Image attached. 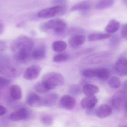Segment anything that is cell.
<instances>
[{
    "mask_svg": "<svg viewBox=\"0 0 127 127\" xmlns=\"http://www.w3.org/2000/svg\"><path fill=\"white\" fill-rule=\"evenodd\" d=\"M34 46L33 41L29 37L21 36L14 41L12 45L13 52L15 54L21 51L31 52Z\"/></svg>",
    "mask_w": 127,
    "mask_h": 127,
    "instance_id": "cell-1",
    "label": "cell"
},
{
    "mask_svg": "<svg viewBox=\"0 0 127 127\" xmlns=\"http://www.w3.org/2000/svg\"><path fill=\"white\" fill-rule=\"evenodd\" d=\"M42 81L48 91L64 84L65 79L62 74L56 72L47 73L43 77Z\"/></svg>",
    "mask_w": 127,
    "mask_h": 127,
    "instance_id": "cell-2",
    "label": "cell"
},
{
    "mask_svg": "<svg viewBox=\"0 0 127 127\" xmlns=\"http://www.w3.org/2000/svg\"><path fill=\"white\" fill-rule=\"evenodd\" d=\"M67 24L64 20L59 18L54 19L43 24L42 27L44 30H52L55 33L61 35L64 33Z\"/></svg>",
    "mask_w": 127,
    "mask_h": 127,
    "instance_id": "cell-3",
    "label": "cell"
},
{
    "mask_svg": "<svg viewBox=\"0 0 127 127\" xmlns=\"http://www.w3.org/2000/svg\"><path fill=\"white\" fill-rule=\"evenodd\" d=\"M65 5H57L52 7L43 9L39 11L38 16L39 18H48L57 15H64L66 12Z\"/></svg>",
    "mask_w": 127,
    "mask_h": 127,
    "instance_id": "cell-4",
    "label": "cell"
},
{
    "mask_svg": "<svg viewBox=\"0 0 127 127\" xmlns=\"http://www.w3.org/2000/svg\"><path fill=\"white\" fill-rule=\"evenodd\" d=\"M127 99V92L123 90L119 91L114 94L111 100V104L115 109L119 110L124 106Z\"/></svg>",
    "mask_w": 127,
    "mask_h": 127,
    "instance_id": "cell-5",
    "label": "cell"
},
{
    "mask_svg": "<svg viewBox=\"0 0 127 127\" xmlns=\"http://www.w3.org/2000/svg\"><path fill=\"white\" fill-rule=\"evenodd\" d=\"M115 69L120 76H127V52L123 53L119 57L116 63Z\"/></svg>",
    "mask_w": 127,
    "mask_h": 127,
    "instance_id": "cell-6",
    "label": "cell"
},
{
    "mask_svg": "<svg viewBox=\"0 0 127 127\" xmlns=\"http://www.w3.org/2000/svg\"><path fill=\"white\" fill-rule=\"evenodd\" d=\"M32 112L27 108L22 107L10 114V118L13 121L27 120L31 118Z\"/></svg>",
    "mask_w": 127,
    "mask_h": 127,
    "instance_id": "cell-7",
    "label": "cell"
},
{
    "mask_svg": "<svg viewBox=\"0 0 127 127\" xmlns=\"http://www.w3.org/2000/svg\"><path fill=\"white\" fill-rule=\"evenodd\" d=\"M26 103L31 107H39L44 106L43 98L33 92L29 94L26 99Z\"/></svg>",
    "mask_w": 127,
    "mask_h": 127,
    "instance_id": "cell-8",
    "label": "cell"
},
{
    "mask_svg": "<svg viewBox=\"0 0 127 127\" xmlns=\"http://www.w3.org/2000/svg\"><path fill=\"white\" fill-rule=\"evenodd\" d=\"M41 70V67L39 66H31L27 68L25 71L24 74V78L28 80H35L39 77Z\"/></svg>",
    "mask_w": 127,
    "mask_h": 127,
    "instance_id": "cell-9",
    "label": "cell"
},
{
    "mask_svg": "<svg viewBox=\"0 0 127 127\" xmlns=\"http://www.w3.org/2000/svg\"><path fill=\"white\" fill-rule=\"evenodd\" d=\"M0 72L5 76L9 77H16L20 75L21 70L17 67L10 65H4L0 68Z\"/></svg>",
    "mask_w": 127,
    "mask_h": 127,
    "instance_id": "cell-10",
    "label": "cell"
},
{
    "mask_svg": "<svg viewBox=\"0 0 127 127\" xmlns=\"http://www.w3.org/2000/svg\"><path fill=\"white\" fill-rule=\"evenodd\" d=\"M59 106L63 109L71 110L74 109L76 104V101L70 95H65L62 97L59 101Z\"/></svg>",
    "mask_w": 127,
    "mask_h": 127,
    "instance_id": "cell-11",
    "label": "cell"
},
{
    "mask_svg": "<svg viewBox=\"0 0 127 127\" xmlns=\"http://www.w3.org/2000/svg\"><path fill=\"white\" fill-rule=\"evenodd\" d=\"M97 102V98L95 95H86L81 100V106L84 109H92L95 107Z\"/></svg>",
    "mask_w": 127,
    "mask_h": 127,
    "instance_id": "cell-12",
    "label": "cell"
},
{
    "mask_svg": "<svg viewBox=\"0 0 127 127\" xmlns=\"http://www.w3.org/2000/svg\"><path fill=\"white\" fill-rule=\"evenodd\" d=\"M112 111V109L110 106L108 104H103L96 110L95 114L100 118H105L111 115Z\"/></svg>",
    "mask_w": 127,
    "mask_h": 127,
    "instance_id": "cell-13",
    "label": "cell"
},
{
    "mask_svg": "<svg viewBox=\"0 0 127 127\" xmlns=\"http://www.w3.org/2000/svg\"><path fill=\"white\" fill-rule=\"evenodd\" d=\"M86 41V37L81 34L75 35L71 37L69 41L70 46L74 48H77L83 44Z\"/></svg>",
    "mask_w": 127,
    "mask_h": 127,
    "instance_id": "cell-14",
    "label": "cell"
},
{
    "mask_svg": "<svg viewBox=\"0 0 127 127\" xmlns=\"http://www.w3.org/2000/svg\"><path fill=\"white\" fill-rule=\"evenodd\" d=\"M46 48L44 45L38 46L33 50L32 53V58L35 60H41L46 56Z\"/></svg>",
    "mask_w": 127,
    "mask_h": 127,
    "instance_id": "cell-15",
    "label": "cell"
},
{
    "mask_svg": "<svg viewBox=\"0 0 127 127\" xmlns=\"http://www.w3.org/2000/svg\"><path fill=\"white\" fill-rule=\"evenodd\" d=\"M99 91V88L97 86L91 84H87L82 88V92L86 95H94Z\"/></svg>",
    "mask_w": 127,
    "mask_h": 127,
    "instance_id": "cell-16",
    "label": "cell"
},
{
    "mask_svg": "<svg viewBox=\"0 0 127 127\" xmlns=\"http://www.w3.org/2000/svg\"><path fill=\"white\" fill-rule=\"evenodd\" d=\"M111 56V54L108 51L97 53L92 56V62L98 63L102 62Z\"/></svg>",
    "mask_w": 127,
    "mask_h": 127,
    "instance_id": "cell-17",
    "label": "cell"
},
{
    "mask_svg": "<svg viewBox=\"0 0 127 127\" xmlns=\"http://www.w3.org/2000/svg\"><path fill=\"white\" fill-rule=\"evenodd\" d=\"M58 98V95L56 93L48 94L43 98L44 106L48 107L53 106L56 103Z\"/></svg>",
    "mask_w": 127,
    "mask_h": 127,
    "instance_id": "cell-18",
    "label": "cell"
},
{
    "mask_svg": "<svg viewBox=\"0 0 127 127\" xmlns=\"http://www.w3.org/2000/svg\"><path fill=\"white\" fill-rule=\"evenodd\" d=\"M120 27L119 22L115 19H112L109 22L105 28L106 32L112 34L117 32Z\"/></svg>",
    "mask_w": 127,
    "mask_h": 127,
    "instance_id": "cell-19",
    "label": "cell"
},
{
    "mask_svg": "<svg viewBox=\"0 0 127 127\" xmlns=\"http://www.w3.org/2000/svg\"><path fill=\"white\" fill-rule=\"evenodd\" d=\"M10 95L13 100L16 101L20 100L22 95L21 87L17 85L12 86L10 88Z\"/></svg>",
    "mask_w": 127,
    "mask_h": 127,
    "instance_id": "cell-20",
    "label": "cell"
},
{
    "mask_svg": "<svg viewBox=\"0 0 127 127\" xmlns=\"http://www.w3.org/2000/svg\"><path fill=\"white\" fill-rule=\"evenodd\" d=\"M111 34L104 33H93L89 35L88 39L90 41H95L110 38Z\"/></svg>",
    "mask_w": 127,
    "mask_h": 127,
    "instance_id": "cell-21",
    "label": "cell"
},
{
    "mask_svg": "<svg viewBox=\"0 0 127 127\" xmlns=\"http://www.w3.org/2000/svg\"><path fill=\"white\" fill-rule=\"evenodd\" d=\"M90 7V5L88 2L83 1L73 6L71 8V10L72 11L79 10L84 13L88 11Z\"/></svg>",
    "mask_w": 127,
    "mask_h": 127,
    "instance_id": "cell-22",
    "label": "cell"
},
{
    "mask_svg": "<svg viewBox=\"0 0 127 127\" xmlns=\"http://www.w3.org/2000/svg\"><path fill=\"white\" fill-rule=\"evenodd\" d=\"M110 76V72L107 69L100 68L96 69V77L103 80L109 79Z\"/></svg>",
    "mask_w": 127,
    "mask_h": 127,
    "instance_id": "cell-23",
    "label": "cell"
},
{
    "mask_svg": "<svg viewBox=\"0 0 127 127\" xmlns=\"http://www.w3.org/2000/svg\"><path fill=\"white\" fill-rule=\"evenodd\" d=\"M67 47V44L65 42L62 40L55 41L52 45L53 50L57 53L62 52L66 49Z\"/></svg>",
    "mask_w": 127,
    "mask_h": 127,
    "instance_id": "cell-24",
    "label": "cell"
},
{
    "mask_svg": "<svg viewBox=\"0 0 127 127\" xmlns=\"http://www.w3.org/2000/svg\"><path fill=\"white\" fill-rule=\"evenodd\" d=\"M34 89L39 94H43L48 92V90L42 80L37 82L34 86Z\"/></svg>",
    "mask_w": 127,
    "mask_h": 127,
    "instance_id": "cell-25",
    "label": "cell"
},
{
    "mask_svg": "<svg viewBox=\"0 0 127 127\" xmlns=\"http://www.w3.org/2000/svg\"><path fill=\"white\" fill-rule=\"evenodd\" d=\"M115 2V0H100L96 6L98 9H104L111 7Z\"/></svg>",
    "mask_w": 127,
    "mask_h": 127,
    "instance_id": "cell-26",
    "label": "cell"
},
{
    "mask_svg": "<svg viewBox=\"0 0 127 127\" xmlns=\"http://www.w3.org/2000/svg\"><path fill=\"white\" fill-rule=\"evenodd\" d=\"M68 92L70 94L77 95L81 94L82 92V88L78 84H71L69 86Z\"/></svg>",
    "mask_w": 127,
    "mask_h": 127,
    "instance_id": "cell-27",
    "label": "cell"
},
{
    "mask_svg": "<svg viewBox=\"0 0 127 127\" xmlns=\"http://www.w3.org/2000/svg\"><path fill=\"white\" fill-rule=\"evenodd\" d=\"M108 84L109 86L112 88L117 89L121 86V81L118 77L112 76L109 80Z\"/></svg>",
    "mask_w": 127,
    "mask_h": 127,
    "instance_id": "cell-28",
    "label": "cell"
},
{
    "mask_svg": "<svg viewBox=\"0 0 127 127\" xmlns=\"http://www.w3.org/2000/svg\"><path fill=\"white\" fill-rule=\"evenodd\" d=\"M69 58V55L65 52L60 53L55 55L53 60L55 62L59 63L68 60Z\"/></svg>",
    "mask_w": 127,
    "mask_h": 127,
    "instance_id": "cell-29",
    "label": "cell"
},
{
    "mask_svg": "<svg viewBox=\"0 0 127 127\" xmlns=\"http://www.w3.org/2000/svg\"><path fill=\"white\" fill-rule=\"evenodd\" d=\"M120 39L118 36L114 35L110 37V47L113 49H115L120 44Z\"/></svg>",
    "mask_w": 127,
    "mask_h": 127,
    "instance_id": "cell-30",
    "label": "cell"
},
{
    "mask_svg": "<svg viewBox=\"0 0 127 127\" xmlns=\"http://www.w3.org/2000/svg\"><path fill=\"white\" fill-rule=\"evenodd\" d=\"M83 75L87 78L96 77V69H88L82 71Z\"/></svg>",
    "mask_w": 127,
    "mask_h": 127,
    "instance_id": "cell-31",
    "label": "cell"
},
{
    "mask_svg": "<svg viewBox=\"0 0 127 127\" xmlns=\"http://www.w3.org/2000/svg\"><path fill=\"white\" fill-rule=\"evenodd\" d=\"M41 122L44 125L50 126L53 123V119L50 116H44L41 119Z\"/></svg>",
    "mask_w": 127,
    "mask_h": 127,
    "instance_id": "cell-32",
    "label": "cell"
},
{
    "mask_svg": "<svg viewBox=\"0 0 127 127\" xmlns=\"http://www.w3.org/2000/svg\"><path fill=\"white\" fill-rule=\"evenodd\" d=\"M10 80L6 78L0 77V88L6 86L10 83Z\"/></svg>",
    "mask_w": 127,
    "mask_h": 127,
    "instance_id": "cell-33",
    "label": "cell"
},
{
    "mask_svg": "<svg viewBox=\"0 0 127 127\" xmlns=\"http://www.w3.org/2000/svg\"><path fill=\"white\" fill-rule=\"evenodd\" d=\"M121 34L123 38H127V23L123 25L122 27Z\"/></svg>",
    "mask_w": 127,
    "mask_h": 127,
    "instance_id": "cell-34",
    "label": "cell"
},
{
    "mask_svg": "<svg viewBox=\"0 0 127 127\" xmlns=\"http://www.w3.org/2000/svg\"><path fill=\"white\" fill-rule=\"evenodd\" d=\"M6 112V108L2 105H0V116L4 115Z\"/></svg>",
    "mask_w": 127,
    "mask_h": 127,
    "instance_id": "cell-35",
    "label": "cell"
},
{
    "mask_svg": "<svg viewBox=\"0 0 127 127\" xmlns=\"http://www.w3.org/2000/svg\"><path fill=\"white\" fill-rule=\"evenodd\" d=\"M124 115L126 118H127V99L125 102L124 105Z\"/></svg>",
    "mask_w": 127,
    "mask_h": 127,
    "instance_id": "cell-36",
    "label": "cell"
},
{
    "mask_svg": "<svg viewBox=\"0 0 127 127\" xmlns=\"http://www.w3.org/2000/svg\"><path fill=\"white\" fill-rule=\"evenodd\" d=\"M122 90L127 92V80L125 81L122 84Z\"/></svg>",
    "mask_w": 127,
    "mask_h": 127,
    "instance_id": "cell-37",
    "label": "cell"
},
{
    "mask_svg": "<svg viewBox=\"0 0 127 127\" xmlns=\"http://www.w3.org/2000/svg\"><path fill=\"white\" fill-rule=\"evenodd\" d=\"M4 30V27L3 25L2 24L0 23V34H1L3 33Z\"/></svg>",
    "mask_w": 127,
    "mask_h": 127,
    "instance_id": "cell-38",
    "label": "cell"
},
{
    "mask_svg": "<svg viewBox=\"0 0 127 127\" xmlns=\"http://www.w3.org/2000/svg\"><path fill=\"white\" fill-rule=\"evenodd\" d=\"M123 2L125 5L127 6V0H123Z\"/></svg>",
    "mask_w": 127,
    "mask_h": 127,
    "instance_id": "cell-39",
    "label": "cell"
}]
</instances>
